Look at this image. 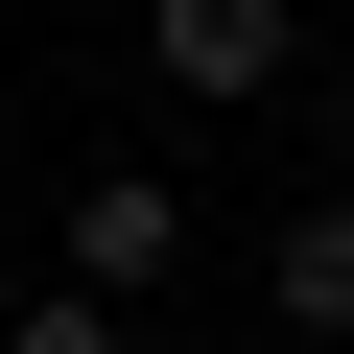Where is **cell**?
I'll return each instance as SVG.
<instances>
[{
    "instance_id": "cell-2",
    "label": "cell",
    "mask_w": 354,
    "mask_h": 354,
    "mask_svg": "<svg viewBox=\"0 0 354 354\" xmlns=\"http://www.w3.org/2000/svg\"><path fill=\"white\" fill-rule=\"evenodd\" d=\"M283 48H307L283 0H142V71L165 95H283Z\"/></svg>"
},
{
    "instance_id": "cell-1",
    "label": "cell",
    "mask_w": 354,
    "mask_h": 354,
    "mask_svg": "<svg viewBox=\"0 0 354 354\" xmlns=\"http://www.w3.org/2000/svg\"><path fill=\"white\" fill-rule=\"evenodd\" d=\"M71 283H95V307L189 283V189H165V165H95V189H71Z\"/></svg>"
},
{
    "instance_id": "cell-4",
    "label": "cell",
    "mask_w": 354,
    "mask_h": 354,
    "mask_svg": "<svg viewBox=\"0 0 354 354\" xmlns=\"http://www.w3.org/2000/svg\"><path fill=\"white\" fill-rule=\"evenodd\" d=\"M0 354H142V307H95V283H48V307H0Z\"/></svg>"
},
{
    "instance_id": "cell-3",
    "label": "cell",
    "mask_w": 354,
    "mask_h": 354,
    "mask_svg": "<svg viewBox=\"0 0 354 354\" xmlns=\"http://www.w3.org/2000/svg\"><path fill=\"white\" fill-rule=\"evenodd\" d=\"M283 307H307V330H354V189H330V213H283Z\"/></svg>"
},
{
    "instance_id": "cell-5",
    "label": "cell",
    "mask_w": 354,
    "mask_h": 354,
    "mask_svg": "<svg viewBox=\"0 0 354 354\" xmlns=\"http://www.w3.org/2000/svg\"><path fill=\"white\" fill-rule=\"evenodd\" d=\"M330 165H354V71H330Z\"/></svg>"
}]
</instances>
